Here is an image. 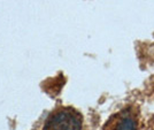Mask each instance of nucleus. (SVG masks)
Returning <instances> with one entry per match:
<instances>
[{
	"instance_id": "f257e3e1",
	"label": "nucleus",
	"mask_w": 154,
	"mask_h": 130,
	"mask_svg": "<svg viewBox=\"0 0 154 130\" xmlns=\"http://www.w3.org/2000/svg\"><path fill=\"white\" fill-rule=\"evenodd\" d=\"M83 117L72 107H59L48 114L43 130H82Z\"/></svg>"
},
{
	"instance_id": "f03ea898",
	"label": "nucleus",
	"mask_w": 154,
	"mask_h": 130,
	"mask_svg": "<svg viewBox=\"0 0 154 130\" xmlns=\"http://www.w3.org/2000/svg\"><path fill=\"white\" fill-rule=\"evenodd\" d=\"M138 128L139 112L135 106H128L110 117L103 130H138Z\"/></svg>"
}]
</instances>
